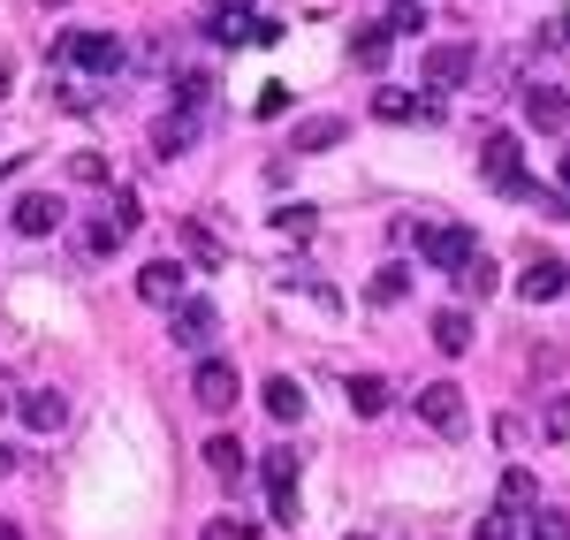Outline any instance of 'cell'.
<instances>
[{
	"label": "cell",
	"instance_id": "obj_28",
	"mask_svg": "<svg viewBox=\"0 0 570 540\" xmlns=\"http://www.w3.org/2000/svg\"><path fill=\"white\" fill-rule=\"evenodd\" d=\"M115 244H122V228L107 222V214H99V222H85V252H91V259H107Z\"/></svg>",
	"mask_w": 570,
	"mask_h": 540
},
{
	"label": "cell",
	"instance_id": "obj_7",
	"mask_svg": "<svg viewBox=\"0 0 570 540\" xmlns=\"http://www.w3.org/2000/svg\"><path fill=\"white\" fill-rule=\"evenodd\" d=\"M190 396H198V411H236V396H244V381H236V365L198 359V373H190Z\"/></svg>",
	"mask_w": 570,
	"mask_h": 540
},
{
	"label": "cell",
	"instance_id": "obj_33",
	"mask_svg": "<svg viewBox=\"0 0 570 540\" xmlns=\"http://www.w3.org/2000/svg\"><path fill=\"white\" fill-rule=\"evenodd\" d=\"M274 228H282V236H312V206H282V214H274Z\"/></svg>",
	"mask_w": 570,
	"mask_h": 540
},
{
	"label": "cell",
	"instance_id": "obj_1",
	"mask_svg": "<svg viewBox=\"0 0 570 540\" xmlns=\"http://www.w3.org/2000/svg\"><path fill=\"white\" fill-rule=\"evenodd\" d=\"M419 252H426V267H434V274H456L472 252H480V236L456 228V222H426V228H419Z\"/></svg>",
	"mask_w": 570,
	"mask_h": 540
},
{
	"label": "cell",
	"instance_id": "obj_20",
	"mask_svg": "<svg viewBox=\"0 0 570 540\" xmlns=\"http://www.w3.org/2000/svg\"><path fill=\"white\" fill-rule=\"evenodd\" d=\"M16 404H23V419H31L39 434H61V419H69V404H61L53 389H31V396H16Z\"/></svg>",
	"mask_w": 570,
	"mask_h": 540
},
{
	"label": "cell",
	"instance_id": "obj_26",
	"mask_svg": "<svg viewBox=\"0 0 570 540\" xmlns=\"http://www.w3.org/2000/svg\"><path fill=\"white\" fill-rule=\"evenodd\" d=\"M472 540H518V510H502V502H494L480 526H472Z\"/></svg>",
	"mask_w": 570,
	"mask_h": 540
},
{
	"label": "cell",
	"instance_id": "obj_17",
	"mask_svg": "<svg viewBox=\"0 0 570 540\" xmlns=\"http://www.w3.org/2000/svg\"><path fill=\"white\" fill-rule=\"evenodd\" d=\"M168 91H176V115H198V107H214V91H220V85H214V69H183Z\"/></svg>",
	"mask_w": 570,
	"mask_h": 540
},
{
	"label": "cell",
	"instance_id": "obj_32",
	"mask_svg": "<svg viewBox=\"0 0 570 540\" xmlns=\"http://www.w3.org/2000/svg\"><path fill=\"white\" fill-rule=\"evenodd\" d=\"M540 426H548L556 442H570V396H548V411H540Z\"/></svg>",
	"mask_w": 570,
	"mask_h": 540
},
{
	"label": "cell",
	"instance_id": "obj_31",
	"mask_svg": "<svg viewBox=\"0 0 570 540\" xmlns=\"http://www.w3.org/2000/svg\"><path fill=\"white\" fill-rule=\"evenodd\" d=\"M69 176L85 183V190H107V160H99V153H77V160H69Z\"/></svg>",
	"mask_w": 570,
	"mask_h": 540
},
{
	"label": "cell",
	"instance_id": "obj_25",
	"mask_svg": "<svg viewBox=\"0 0 570 540\" xmlns=\"http://www.w3.org/2000/svg\"><path fill=\"white\" fill-rule=\"evenodd\" d=\"M351 53L365 61V69H381V61H389V31H381V23H365V31H351Z\"/></svg>",
	"mask_w": 570,
	"mask_h": 540
},
{
	"label": "cell",
	"instance_id": "obj_30",
	"mask_svg": "<svg viewBox=\"0 0 570 540\" xmlns=\"http://www.w3.org/2000/svg\"><path fill=\"white\" fill-rule=\"evenodd\" d=\"M532 540H570V518H563V510H548V502H540V510H532Z\"/></svg>",
	"mask_w": 570,
	"mask_h": 540
},
{
	"label": "cell",
	"instance_id": "obj_42",
	"mask_svg": "<svg viewBox=\"0 0 570 540\" xmlns=\"http://www.w3.org/2000/svg\"><path fill=\"white\" fill-rule=\"evenodd\" d=\"M351 540H365V533H351Z\"/></svg>",
	"mask_w": 570,
	"mask_h": 540
},
{
	"label": "cell",
	"instance_id": "obj_15",
	"mask_svg": "<svg viewBox=\"0 0 570 540\" xmlns=\"http://www.w3.org/2000/svg\"><path fill=\"white\" fill-rule=\"evenodd\" d=\"M190 145H198V115H160L153 122V160H176Z\"/></svg>",
	"mask_w": 570,
	"mask_h": 540
},
{
	"label": "cell",
	"instance_id": "obj_5",
	"mask_svg": "<svg viewBox=\"0 0 570 540\" xmlns=\"http://www.w3.org/2000/svg\"><path fill=\"white\" fill-rule=\"evenodd\" d=\"M259 480H266V502L282 526H297V450H266L259 456Z\"/></svg>",
	"mask_w": 570,
	"mask_h": 540
},
{
	"label": "cell",
	"instance_id": "obj_29",
	"mask_svg": "<svg viewBox=\"0 0 570 540\" xmlns=\"http://www.w3.org/2000/svg\"><path fill=\"white\" fill-rule=\"evenodd\" d=\"M107 222L122 228V236H137V222H145V214H137V198H130V190H115V198H107Z\"/></svg>",
	"mask_w": 570,
	"mask_h": 540
},
{
	"label": "cell",
	"instance_id": "obj_13",
	"mask_svg": "<svg viewBox=\"0 0 570 540\" xmlns=\"http://www.w3.org/2000/svg\"><path fill=\"white\" fill-rule=\"evenodd\" d=\"M8 222L23 228V236H53V228H61V198H46V190H23V198L8 206Z\"/></svg>",
	"mask_w": 570,
	"mask_h": 540
},
{
	"label": "cell",
	"instance_id": "obj_18",
	"mask_svg": "<svg viewBox=\"0 0 570 540\" xmlns=\"http://www.w3.org/2000/svg\"><path fill=\"white\" fill-rule=\"evenodd\" d=\"M259 396H266V411H274V419H282V426H297V419H305V389H297V381H289V373H274V381H266Z\"/></svg>",
	"mask_w": 570,
	"mask_h": 540
},
{
	"label": "cell",
	"instance_id": "obj_23",
	"mask_svg": "<svg viewBox=\"0 0 570 540\" xmlns=\"http://www.w3.org/2000/svg\"><path fill=\"white\" fill-rule=\"evenodd\" d=\"M494 282H502V274H494V259H487V252H472V259L456 267V289H464V297H494Z\"/></svg>",
	"mask_w": 570,
	"mask_h": 540
},
{
	"label": "cell",
	"instance_id": "obj_16",
	"mask_svg": "<svg viewBox=\"0 0 570 540\" xmlns=\"http://www.w3.org/2000/svg\"><path fill=\"white\" fill-rule=\"evenodd\" d=\"M343 137H351V122H343V115H312V122H297L289 153H327V145H343Z\"/></svg>",
	"mask_w": 570,
	"mask_h": 540
},
{
	"label": "cell",
	"instance_id": "obj_12",
	"mask_svg": "<svg viewBox=\"0 0 570 540\" xmlns=\"http://www.w3.org/2000/svg\"><path fill=\"white\" fill-rule=\"evenodd\" d=\"M426 335H434L441 359H464V351H472V313H464V305H441V313L426 320Z\"/></svg>",
	"mask_w": 570,
	"mask_h": 540
},
{
	"label": "cell",
	"instance_id": "obj_27",
	"mask_svg": "<svg viewBox=\"0 0 570 540\" xmlns=\"http://www.w3.org/2000/svg\"><path fill=\"white\" fill-rule=\"evenodd\" d=\"M381 31H389V39H395V31H426V0H395Z\"/></svg>",
	"mask_w": 570,
	"mask_h": 540
},
{
	"label": "cell",
	"instance_id": "obj_6",
	"mask_svg": "<svg viewBox=\"0 0 570 540\" xmlns=\"http://www.w3.org/2000/svg\"><path fill=\"white\" fill-rule=\"evenodd\" d=\"M168 335H176L183 351H198V359H206V351H214V335H220V313L206 305V297H183L176 313H168Z\"/></svg>",
	"mask_w": 570,
	"mask_h": 540
},
{
	"label": "cell",
	"instance_id": "obj_11",
	"mask_svg": "<svg viewBox=\"0 0 570 540\" xmlns=\"http://www.w3.org/2000/svg\"><path fill=\"white\" fill-rule=\"evenodd\" d=\"M563 289H570V267H563V259H532V267L518 274V297H525V305H556Z\"/></svg>",
	"mask_w": 570,
	"mask_h": 540
},
{
	"label": "cell",
	"instance_id": "obj_14",
	"mask_svg": "<svg viewBox=\"0 0 570 540\" xmlns=\"http://www.w3.org/2000/svg\"><path fill=\"white\" fill-rule=\"evenodd\" d=\"M525 122H532V130H563V122H570V91L525 85Z\"/></svg>",
	"mask_w": 570,
	"mask_h": 540
},
{
	"label": "cell",
	"instance_id": "obj_38",
	"mask_svg": "<svg viewBox=\"0 0 570 540\" xmlns=\"http://www.w3.org/2000/svg\"><path fill=\"white\" fill-rule=\"evenodd\" d=\"M8 85H16V61H8V53H0V91H8Z\"/></svg>",
	"mask_w": 570,
	"mask_h": 540
},
{
	"label": "cell",
	"instance_id": "obj_9",
	"mask_svg": "<svg viewBox=\"0 0 570 540\" xmlns=\"http://www.w3.org/2000/svg\"><path fill=\"white\" fill-rule=\"evenodd\" d=\"M472 69H480L472 46H434V53H426V91H464Z\"/></svg>",
	"mask_w": 570,
	"mask_h": 540
},
{
	"label": "cell",
	"instance_id": "obj_8",
	"mask_svg": "<svg viewBox=\"0 0 570 540\" xmlns=\"http://www.w3.org/2000/svg\"><path fill=\"white\" fill-rule=\"evenodd\" d=\"M183 282H190V274H183V259H145V267H137V297H145V305H168V313H176L183 297H190Z\"/></svg>",
	"mask_w": 570,
	"mask_h": 540
},
{
	"label": "cell",
	"instance_id": "obj_35",
	"mask_svg": "<svg viewBox=\"0 0 570 540\" xmlns=\"http://www.w3.org/2000/svg\"><path fill=\"white\" fill-rule=\"evenodd\" d=\"M183 244H190V252H198L206 267H214V259H220V244H214V236H206V228H198V222H183Z\"/></svg>",
	"mask_w": 570,
	"mask_h": 540
},
{
	"label": "cell",
	"instance_id": "obj_39",
	"mask_svg": "<svg viewBox=\"0 0 570 540\" xmlns=\"http://www.w3.org/2000/svg\"><path fill=\"white\" fill-rule=\"evenodd\" d=\"M0 540H23V526H8V518H0Z\"/></svg>",
	"mask_w": 570,
	"mask_h": 540
},
{
	"label": "cell",
	"instance_id": "obj_2",
	"mask_svg": "<svg viewBox=\"0 0 570 540\" xmlns=\"http://www.w3.org/2000/svg\"><path fill=\"white\" fill-rule=\"evenodd\" d=\"M419 426H434V434L456 442V434L472 426V419H464V389H456V381H426V389H419Z\"/></svg>",
	"mask_w": 570,
	"mask_h": 540
},
{
	"label": "cell",
	"instance_id": "obj_22",
	"mask_svg": "<svg viewBox=\"0 0 570 540\" xmlns=\"http://www.w3.org/2000/svg\"><path fill=\"white\" fill-rule=\"evenodd\" d=\"M351 411L357 419H381V411H389V381H381V373H357L351 381Z\"/></svg>",
	"mask_w": 570,
	"mask_h": 540
},
{
	"label": "cell",
	"instance_id": "obj_34",
	"mask_svg": "<svg viewBox=\"0 0 570 540\" xmlns=\"http://www.w3.org/2000/svg\"><path fill=\"white\" fill-rule=\"evenodd\" d=\"M206 540H259L244 518H206Z\"/></svg>",
	"mask_w": 570,
	"mask_h": 540
},
{
	"label": "cell",
	"instance_id": "obj_4",
	"mask_svg": "<svg viewBox=\"0 0 570 540\" xmlns=\"http://www.w3.org/2000/svg\"><path fill=\"white\" fill-rule=\"evenodd\" d=\"M206 31H214L220 46H274L282 39V23H274V16H252V8H214Z\"/></svg>",
	"mask_w": 570,
	"mask_h": 540
},
{
	"label": "cell",
	"instance_id": "obj_40",
	"mask_svg": "<svg viewBox=\"0 0 570 540\" xmlns=\"http://www.w3.org/2000/svg\"><path fill=\"white\" fill-rule=\"evenodd\" d=\"M563 190H570V145H563Z\"/></svg>",
	"mask_w": 570,
	"mask_h": 540
},
{
	"label": "cell",
	"instance_id": "obj_21",
	"mask_svg": "<svg viewBox=\"0 0 570 540\" xmlns=\"http://www.w3.org/2000/svg\"><path fill=\"white\" fill-rule=\"evenodd\" d=\"M206 464H214V480L236 488V480H244V442H236V434H214V442H206Z\"/></svg>",
	"mask_w": 570,
	"mask_h": 540
},
{
	"label": "cell",
	"instance_id": "obj_41",
	"mask_svg": "<svg viewBox=\"0 0 570 540\" xmlns=\"http://www.w3.org/2000/svg\"><path fill=\"white\" fill-rule=\"evenodd\" d=\"M46 8H61V0H46Z\"/></svg>",
	"mask_w": 570,
	"mask_h": 540
},
{
	"label": "cell",
	"instance_id": "obj_24",
	"mask_svg": "<svg viewBox=\"0 0 570 540\" xmlns=\"http://www.w3.org/2000/svg\"><path fill=\"white\" fill-rule=\"evenodd\" d=\"M365 297H373V305H403V297H411V267H381Z\"/></svg>",
	"mask_w": 570,
	"mask_h": 540
},
{
	"label": "cell",
	"instance_id": "obj_10",
	"mask_svg": "<svg viewBox=\"0 0 570 540\" xmlns=\"http://www.w3.org/2000/svg\"><path fill=\"white\" fill-rule=\"evenodd\" d=\"M480 176L494 183V190H518V183H525V168H518V137L510 130H494L480 145Z\"/></svg>",
	"mask_w": 570,
	"mask_h": 540
},
{
	"label": "cell",
	"instance_id": "obj_19",
	"mask_svg": "<svg viewBox=\"0 0 570 540\" xmlns=\"http://www.w3.org/2000/svg\"><path fill=\"white\" fill-rule=\"evenodd\" d=\"M502 510H518V518L540 510V480H532L525 464H510V472H502Z\"/></svg>",
	"mask_w": 570,
	"mask_h": 540
},
{
	"label": "cell",
	"instance_id": "obj_36",
	"mask_svg": "<svg viewBox=\"0 0 570 540\" xmlns=\"http://www.w3.org/2000/svg\"><path fill=\"white\" fill-rule=\"evenodd\" d=\"M259 115H266V122H274V115H289V85H266L259 91Z\"/></svg>",
	"mask_w": 570,
	"mask_h": 540
},
{
	"label": "cell",
	"instance_id": "obj_3",
	"mask_svg": "<svg viewBox=\"0 0 570 540\" xmlns=\"http://www.w3.org/2000/svg\"><path fill=\"white\" fill-rule=\"evenodd\" d=\"M53 53L85 61L91 77H107V69H122V61H130V46L115 39V31H69V39H53Z\"/></svg>",
	"mask_w": 570,
	"mask_h": 540
},
{
	"label": "cell",
	"instance_id": "obj_37",
	"mask_svg": "<svg viewBox=\"0 0 570 540\" xmlns=\"http://www.w3.org/2000/svg\"><path fill=\"white\" fill-rule=\"evenodd\" d=\"M540 39H556V46H570V16H556V23H548V31H540Z\"/></svg>",
	"mask_w": 570,
	"mask_h": 540
}]
</instances>
